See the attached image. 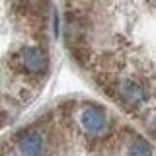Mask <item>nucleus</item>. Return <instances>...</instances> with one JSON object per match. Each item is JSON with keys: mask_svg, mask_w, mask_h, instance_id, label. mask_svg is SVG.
Wrapping results in <instances>:
<instances>
[{"mask_svg": "<svg viewBox=\"0 0 156 156\" xmlns=\"http://www.w3.org/2000/svg\"><path fill=\"white\" fill-rule=\"evenodd\" d=\"M107 96L115 98L123 107L135 111L148 104L150 100V86L144 78L135 74H117L111 84L107 86Z\"/></svg>", "mask_w": 156, "mask_h": 156, "instance_id": "1", "label": "nucleus"}, {"mask_svg": "<svg viewBox=\"0 0 156 156\" xmlns=\"http://www.w3.org/2000/svg\"><path fill=\"white\" fill-rule=\"evenodd\" d=\"M12 66L29 78H43L49 70V53L41 45H23L14 53Z\"/></svg>", "mask_w": 156, "mask_h": 156, "instance_id": "2", "label": "nucleus"}, {"mask_svg": "<svg viewBox=\"0 0 156 156\" xmlns=\"http://www.w3.org/2000/svg\"><path fill=\"white\" fill-rule=\"evenodd\" d=\"M76 121L80 131L90 139H100L105 136L111 129V117L101 105L96 104H82L78 107Z\"/></svg>", "mask_w": 156, "mask_h": 156, "instance_id": "3", "label": "nucleus"}, {"mask_svg": "<svg viewBox=\"0 0 156 156\" xmlns=\"http://www.w3.org/2000/svg\"><path fill=\"white\" fill-rule=\"evenodd\" d=\"M16 150L20 156H45L47 139L39 129H23L16 135Z\"/></svg>", "mask_w": 156, "mask_h": 156, "instance_id": "4", "label": "nucleus"}, {"mask_svg": "<svg viewBox=\"0 0 156 156\" xmlns=\"http://www.w3.org/2000/svg\"><path fill=\"white\" fill-rule=\"evenodd\" d=\"M43 4H45V0H14V12L20 18L35 20L41 16Z\"/></svg>", "mask_w": 156, "mask_h": 156, "instance_id": "5", "label": "nucleus"}, {"mask_svg": "<svg viewBox=\"0 0 156 156\" xmlns=\"http://www.w3.org/2000/svg\"><path fill=\"white\" fill-rule=\"evenodd\" d=\"M123 156H154V148L143 136H133L131 140H127Z\"/></svg>", "mask_w": 156, "mask_h": 156, "instance_id": "6", "label": "nucleus"}, {"mask_svg": "<svg viewBox=\"0 0 156 156\" xmlns=\"http://www.w3.org/2000/svg\"><path fill=\"white\" fill-rule=\"evenodd\" d=\"M148 131H150V135L156 139V113L150 117V121H148Z\"/></svg>", "mask_w": 156, "mask_h": 156, "instance_id": "7", "label": "nucleus"}, {"mask_svg": "<svg viewBox=\"0 0 156 156\" xmlns=\"http://www.w3.org/2000/svg\"><path fill=\"white\" fill-rule=\"evenodd\" d=\"M2 123H4V115H2V111H0V127H2Z\"/></svg>", "mask_w": 156, "mask_h": 156, "instance_id": "8", "label": "nucleus"}]
</instances>
